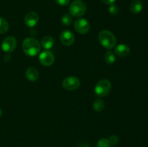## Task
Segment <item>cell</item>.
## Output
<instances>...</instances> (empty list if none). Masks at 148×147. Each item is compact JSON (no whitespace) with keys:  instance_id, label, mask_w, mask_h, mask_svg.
I'll list each match as a JSON object with an SVG mask.
<instances>
[{"instance_id":"ffe728a7","label":"cell","mask_w":148,"mask_h":147,"mask_svg":"<svg viewBox=\"0 0 148 147\" xmlns=\"http://www.w3.org/2000/svg\"><path fill=\"white\" fill-rule=\"evenodd\" d=\"M108 11L113 15H116V14H119V7L116 5H115V4H111V5H110L109 8H108Z\"/></svg>"},{"instance_id":"7c38bea8","label":"cell","mask_w":148,"mask_h":147,"mask_svg":"<svg viewBox=\"0 0 148 147\" xmlns=\"http://www.w3.org/2000/svg\"><path fill=\"white\" fill-rule=\"evenodd\" d=\"M25 76L28 80L35 82L38 79L39 73L37 69L34 67H29L25 71Z\"/></svg>"},{"instance_id":"3957f363","label":"cell","mask_w":148,"mask_h":147,"mask_svg":"<svg viewBox=\"0 0 148 147\" xmlns=\"http://www.w3.org/2000/svg\"><path fill=\"white\" fill-rule=\"evenodd\" d=\"M86 4L82 0H75L69 6V14L75 17H79L86 12Z\"/></svg>"},{"instance_id":"9c48e42d","label":"cell","mask_w":148,"mask_h":147,"mask_svg":"<svg viewBox=\"0 0 148 147\" xmlns=\"http://www.w3.org/2000/svg\"><path fill=\"white\" fill-rule=\"evenodd\" d=\"M75 40V35L69 30H64L61 33L60 41L66 46H70L74 43Z\"/></svg>"},{"instance_id":"277c9868","label":"cell","mask_w":148,"mask_h":147,"mask_svg":"<svg viewBox=\"0 0 148 147\" xmlns=\"http://www.w3.org/2000/svg\"><path fill=\"white\" fill-rule=\"evenodd\" d=\"M111 90V83L108 79H101L95 86V93L98 97H103L108 95Z\"/></svg>"},{"instance_id":"7402d4cb","label":"cell","mask_w":148,"mask_h":147,"mask_svg":"<svg viewBox=\"0 0 148 147\" xmlns=\"http://www.w3.org/2000/svg\"><path fill=\"white\" fill-rule=\"evenodd\" d=\"M70 0H55L56 3L60 6H66L69 3Z\"/></svg>"},{"instance_id":"ba28073f","label":"cell","mask_w":148,"mask_h":147,"mask_svg":"<svg viewBox=\"0 0 148 147\" xmlns=\"http://www.w3.org/2000/svg\"><path fill=\"white\" fill-rule=\"evenodd\" d=\"M39 61L43 66H49L54 62V56L49 50H44L39 55Z\"/></svg>"},{"instance_id":"30bf717a","label":"cell","mask_w":148,"mask_h":147,"mask_svg":"<svg viewBox=\"0 0 148 147\" xmlns=\"http://www.w3.org/2000/svg\"><path fill=\"white\" fill-rule=\"evenodd\" d=\"M39 21V16L35 12H29L25 16V23L29 27H33Z\"/></svg>"},{"instance_id":"9a60e30c","label":"cell","mask_w":148,"mask_h":147,"mask_svg":"<svg viewBox=\"0 0 148 147\" xmlns=\"http://www.w3.org/2000/svg\"><path fill=\"white\" fill-rule=\"evenodd\" d=\"M92 107H93L94 110L99 112L104 110V108H105V103H104V102L101 99H97L94 101Z\"/></svg>"},{"instance_id":"7a4b0ae2","label":"cell","mask_w":148,"mask_h":147,"mask_svg":"<svg viewBox=\"0 0 148 147\" xmlns=\"http://www.w3.org/2000/svg\"><path fill=\"white\" fill-rule=\"evenodd\" d=\"M98 39L101 44L107 49H111L116 45V36L108 30H102L98 35Z\"/></svg>"},{"instance_id":"4fadbf2b","label":"cell","mask_w":148,"mask_h":147,"mask_svg":"<svg viewBox=\"0 0 148 147\" xmlns=\"http://www.w3.org/2000/svg\"><path fill=\"white\" fill-rule=\"evenodd\" d=\"M143 9V4L140 0H134L130 4V10L134 14H139Z\"/></svg>"},{"instance_id":"8992f818","label":"cell","mask_w":148,"mask_h":147,"mask_svg":"<svg viewBox=\"0 0 148 147\" xmlns=\"http://www.w3.org/2000/svg\"><path fill=\"white\" fill-rule=\"evenodd\" d=\"M75 29L79 34H86L90 29V24L89 22L83 18L79 19L75 22Z\"/></svg>"},{"instance_id":"52a82bcc","label":"cell","mask_w":148,"mask_h":147,"mask_svg":"<svg viewBox=\"0 0 148 147\" xmlns=\"http://www.w3.org/2000/svg\"><path fill=\"white\" fill-rule=\"evenodd\" d=\"M17 46V40L13 36H8L2 42L1 48L4 52L10 53L15 49Z\"/></svg>"},{"instance_id":"2e32d148","label":"cell","mask_w":148,"mask_h":147,"mask_svg":"<svg viewBox=\"0 0 148 147\" xmlns=\"http://www.w3.org/2000/svg\"><path fill=\"white\" fill-rule=\"evenodd\" d=\"M104 59H105V61L106 63H108V64H112L116 61L115 55H114V53L112 51L108 50V51H107L106 53L105 56H104Z\"/></svg>"},{"instance_id":"e0dca14e","label":"cell","mask_w":148,"mask_h":147,"mask_svg":"<svg viewBox=\"0 0 148 147\" xmlns=\"http://www.w3.org/2000/svg\"><path fill=\"white\" fill-rule=\"evenodd\" d=\"M9 30V24L5 19L0 17V34L7 33Z\"/></svg>"},{"instance_id":"5bb4252c","label":"cell","mask_w":148,"mask_h":147,"mask_svg":"<svg viewBox=\"0 0 148 147\" xmlns=\"http://www.w3.org/2000/svg\"><path fill=\"white\" fill-rule=\"evenodd\" d=\"M53 44H54V40L52 37L49 35L44 36L43 38L41 39V42H40V45L42 47L45 49H50L53 47Z\"/></svg>"},{"instance_id":"d6986e66","label":"cell","mask_w":148,"mask_h":147,"mask_svg":"<svg viewBox=\"0 0 148 147\" xmlns=\"http://www.w3.org/2000/svg\"><path fill=\"white\" fill-rule=\"evenodd\" d=\"M98 147H111V145L107 138H103L98 141Z\"/></svg>"},{"instance_id":"ac0fdd59","label":"cell","mask_w":148,"mask_h":147,"mask_svg":"<svg viewBox=\"0 0 148 147\" xmlns=\"http://www.w3.org/2000/svg\"><path fill=\"white\" fill-rule=\"evenodd\" d=\"M72 22V19L70 14H66L62 17V23L66 26H69Z\"/></svg>"},{"instance_id":"cb8c5ba5","label":"cell","mask_w":148,"mask_h":147,"mask_svg":"<svg viewBox=\"0 0 148 147\" xmlns=\"http://www.w3.org/2000/svg\"><path fill=\"white\" fill-rule=\"evenodd\" d=\"M79 147H90V146L88 145V144H81Z\"/></svg>"},{"instance_id":"603a6c76","label":"cell","mask_w":148,"mask_h":147,"mask_svg":"<svg viewBox=\"0 0 148 147\" xmlns=\"http://www.w3.org/2000/svg\"><path fill=\"white\" fill-rule=\"evenodd\" d=\"M102 1L103 3H105L106 4H108V5H111V4H114V2L116 1V0H102Z\"/></svg>"},{"instance_id":"d4e9b609","label":"cell","mask_w":148,"mask_h":147,"mask_svg":"<svg viewBox=\"0 0 148 147\" xmlns=\"http://www.w3.org/2000/svg\"><path fill=\"white\" fill-rule=\"evenodd\" d=\"M1 115H2V111H1V108H0V118L1 117Z\"/></svg>"},{"instance_id":"5b68a950","label":"cell","mask_w":148,"mask_h":147,"mask_svg":"<svg viewBox=\"0 0 148 147\" xmlns=\"http://www.w3.org/2000/svg\"><path fill=\"white\" fill-rule=\"evenodd\" d=\"M79 85H80V81L76 76H67L62 81V86L68 91L77 89L79 87Z\"/></svg>"},{"instance_id":"8fae6325","label":"cell","mask_w":148,"mask_h":147,"mask_svg":"<svg viewBox=\"0 0 148 147\" xmlns=\"http://www.w3.org/2000/svg\"><path fill=\"white\" fill-rule=\"evenodd\" d=\"M115 53L119 57H127L130 53V48L127 45L121 43L115 48Z\"/></svg>"},{"instance_id":"6da1fadb","label":"cell","mask_w":148,"mask_h":147,"mask_svg":"<svg viewBox=\"0 0 148 147\" xmlns=\"http://www.w3.org/2000/svg\"><path fill=\"white\" fill-rule=\"evenodd\" d=\"M22 48L24 53L30 57L37 56L40 50V43L33 37H26L23 40Z\"/></svg>"},{"instance_id":"44dd1931","label":"cell","mask_w":148,"mask_h":147,"mask_svg":"<svg viewBox=\"0 0 148 147\" xmlns=\"http://www.w3.org/2000/svg\"><path fill=\"white\" fill-rule=\"evenodd\" d=\"M108 140L109 141L110 145L115 146L119 142V137L116 135H112L109 137V138Z\"/></svg>"}]
</instances>
